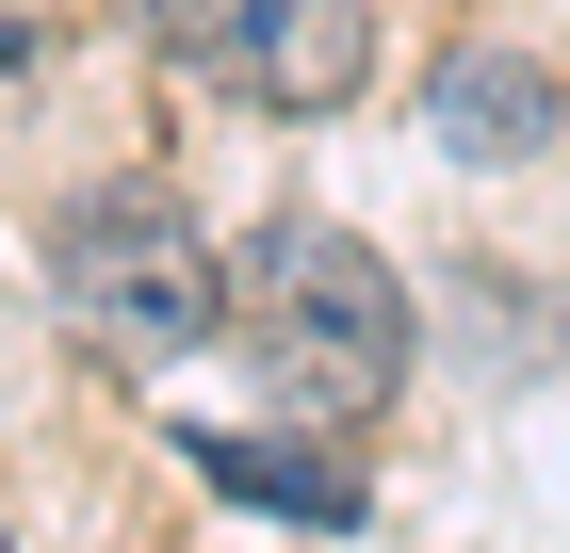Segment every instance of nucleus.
<instances>
[{
	"instance_id": "3",
	"label": "nucleus",
	"mask_w": 570,
	"mask_h": 553,
	"mask_svg": "<svg viewBox=\"0 0 570 553\" xmlns=\"http://www.w3.org/2000/svg\"><path fill=\"white\" fill-rule=\"evenodd\" d=\"M554 130H570V98H554L538 49L473 33V49H440V66H424V147H440V164H538Z\"/></svg>"
},
{
	"instance_id": "5",
	"label": "nucleus",
	"mask_w": 570,
	"mask_h": 553,
	"mask_svg": "<svg viewBox=\"0 0 570 553\" xmlns=\"http://www.w3.org/2000/svg\"><path fill=\"white\" fill-rule=\"evenodd\" d=\"M196 472L245 488V505H294V521H358V472L343 456H294V440H213L196 424Z\"/></svg>"
},
{
	"instance_id": "6",
	"label": "nucleus",
	"mask_w": 570,
	"mask_h": 553,
	"mask_svg": "<svg viewBox=\"0 0 570 553\" xmlns=\"http://www.w3.org/2000/svg\"><path fill=\"white\" fill-rule=\"evenodd\" d=\"M147 17H164V49L196 66V82H228V66H245V17H262V0H147Z\"/></svg>"
},
{
	"instance_id": "2",
	"label": "nucleus",
	"mask_w": 570,
	"mask_h": 553,
	"mask_svg": "<svg viewBox=\"0 0 570 553\" xmlns=\"http://www.w3.org/2000/svg\"><path fill=\"white\" fill-rule=\"evenodd\" d=\"M49 309H66V342H82L98 375H179L228 326V260H213V228L179 213V196L115 179V196H82V213L49 228Z\"/></svg>"
},
{
	"instance_id": "4",
	"label": "nucleus",
	"mask_w": 570,
	"mask_h": 553,
	"mask_svg": "<svg viewBox=\"0 0 570 553\" xmlns=\"http://www.w3.org/2000/svg\"><path fill=\"white\" fill-rule=\"evenodd\" d=\"M358 82H375V17L358 0H262L245 66H228V98H262V115H343Z\"/></svg>"
},
{
	"instance_id": "7",
	"label": "nucleus",
	"mask_w": 570,
	"mask_h": 553,
	"mask_svg": "<svg viewBox=\"0 0 570 553\" xmlns=\"http://www.w3.org/2000/svg\"><path fill=\"white\" fill-rule=\"evenodd\" d=\"M33 49H49V33H33V0H0V66H33Z\"/></svg>"
},
{
	"instance_id": "1",
	"label": "nucleus",
	"mask_w": 570,
	"mask_h": 553,
	"mask_svg": "<svg viewBox=\"0 0 570 553\" xmlns=\"http://www.w3.org/2000/svg\"><path fill=\"white\" fill-rule=\"evenodd\" d=\"M228 326L277 375V407L326 424V440L407 391V294H392V260L358 245V228H326V213H262L228 245Z\"/></svg>"
}]
</instances>
